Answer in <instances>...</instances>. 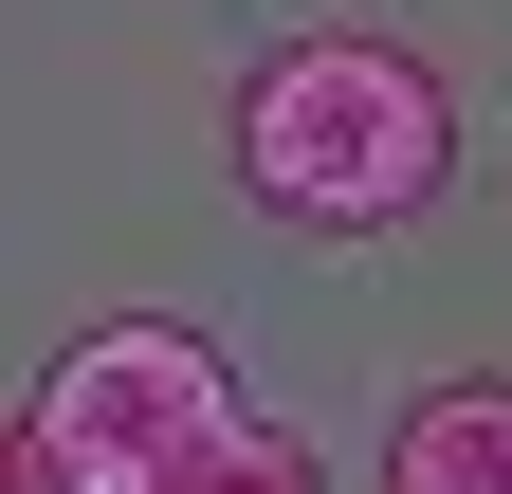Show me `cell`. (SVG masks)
<instances>
[{"label":"cell","mask_w":512,"mask_h":494,"mask_svg":"<svg viewBox=\"0 0 512 494\" xmlns=\"http://www.w3.org/2000/svg\"><path fill=\"white\" fill-rule=\"evenodd\" d=\"M384 494H512V385H421L384 440Z\"/></svg>","instance_id":"cell-3"},{"label":"cell","mask_w":512,"mask_h":494,"mask_svg":"<svg viewBox=\"0 0 512 494\" xmlns=\"http://www.w3.org/2000/svg\"><path fill=\"white\" fill-rule=\"evenodd\" d=\"M220 421H238V366H220V330H183V312H110V330L55 348V385H37V440L74 458L92 494H165Z\"/></svg>","instance_id":"cell-2"},{"label":"cell","mask_w":512,"mask_h":494,"mask_svg":"<svg viewBox=\"0 0 512 494\" xmlns=\"http://www.w3.org/2000/svg\"><path fill=\"white\" fill-rule=\"evenodd\" d=\"M220 147L293 238H403L458 183V92H439V55L330 19V37H256L238 55V129Z\"/></svg>","instance_id":"cell-1"},{"label":"cell","mask_w":512,"mask_h":494,"mask_svg":"<svg viewBox=\"0 0 512 494\" xmlns=\"http://www.w3.org/2000/svg\"><path fill=\"white\" fill-rule=\"evenodd\" d=\"M0 494H92V476H74V458H55V440H37V421H0Z\"/></svg>","instance_id":"cell-5"},{"label":"cell","mask_w":512,"mask_h":494,"mask_svg":"<svg viewBox=\"0 0 512 494\" xmlns=\"http://www.w3.org/2000/svg\"><path fill=\"white\" fill-rule=\"evenodd\" d=\"M165 494H330V458H311V440H293V421H256V403H238V421H220V440H202V458H183Z\"/></svg>","instance_id":"cell-4"}]
</instances>
